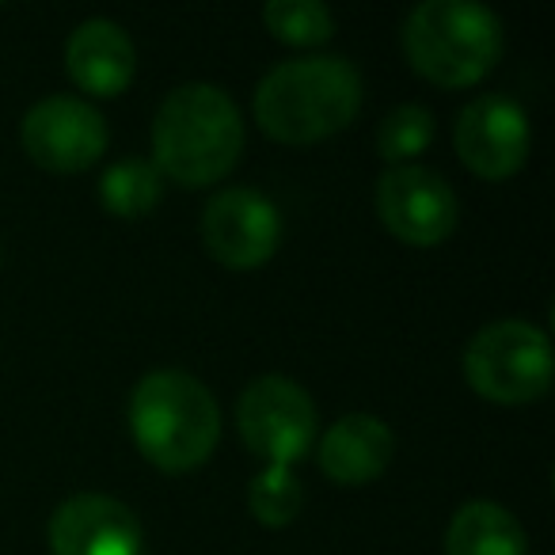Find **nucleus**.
<instances>
[{"instance_id":"f257e3e1","label":"nucleus","mask_w":555,"mask_h":555,"mask_svg":"<svg viewBox=\"0 0 555 555\" xmlns=\"http://www.w3.org/2000/svg\"><path fill=\"white\" fill-rule=\"evenodd\" d=\"M362 107V73L347 57L309 54L274 65L255 88V122L282 145H312L347 130Z\"/></svg>"},{"instance_id":"f03ea898","label":"nucleus","mask_w":555,"mask_h":555,"mask_svg":"<svg viewBox=\"0 0 555 555\" xmlns=\"http://www.w3.org/2000/svg\"><path fill=\"white\" fill-rule=\"evenodd\" d=\"M244 153V118L217 85H179L153 118L156 171L179 186H209L236 168Z\"/></svg>"},{"instance_id":"7ed1b4c3","label":"nucleus","mask_w":555,"mask_h":555,"mask_svg":"<svg viewBox=\"0 0 555 555\" xmlns=\"http://www.w3.org/2000/svg\"><path fill=\"white\" fill-rule=\"evenodd\" d=\"M130 434L153 468L191 472L214 456L221 441V411L198 377L183 370H153L130 396Z\"/></svg>"},{"instance_id":"20e7f679","label":"nucleus","mask_w":555,"mask_h":555,"mask_svg":"<svg viewBox=\"0 0 555 555\" xmlns=\"http://www.w3.org/2000/svg\"><path fill=\"white\" fill-rule=\"evenodd\" d=\"M403 54L438 88L479 85L502 54V24L476 0H423L403 20Z\"/></svg>"},{"instance_id":"39448f33","label":"nucleus","mask_w":555,"mask_h":555,"mask_svg":"<svg viewBox=\"0 0 555 555\" xmlns=\"http://www.w3.org/2000/svg\"><path fill=\"white\" fill-rule=\"evenodd\" d=\"M464 377L491 403H532L552 385V343L529 320H494L464 347Z\"/></svg>"},{"instance_id":"423d86ee","label":"nucleus","mask_w":555,"mask_h":555,"mask_svg":"<svg viewBox=\"0 0 555 555\" xmlns=\"http://www.w3.org/2000/svg\"><path fill=\"white\" fill-rule=\"evenodd\" d=\"M236 426L255 456L294 468L317 438V403L297 380L267 373L240 392Z\"/></svg>"},{"instance_id":"0eeeda50","label":"nucleus","mask_w":555,"mask_h":555,"mask_svg":"<svg viewBox=\"0 0 555 555\" xmlns=\"http://www.w3.org/2000/svg\"><path fill=\"white\" fill-rule=\"evenodd\" d=\"M377 214L396 240L411 247H434L453 236L461 202L446 176L423 164L388 168L377 183Z\"/></svg>"},{"instance_id":"6e6552de","label":"nucleus","mask_w":555,"mask_h":555,"mask_svg":"<svg viewBox=\"0 0 555 555\" xmlns=\"http://www.w3.org/2000/svg\"><path fill=\"white\" fill-rule=\"evenodd\" d=\"M206 251L229 270L262 267L282 244V217L262 191L251 186H224L214 194L202 214Z\"/></svg>"},{"instance_id":"1a4fd4ad","label":"nucleus","mask_w":555,"mask_h":555,"mask_svg":"<svg viewBox=\"0 0 555 555\" xmlns=\"http://www.w3.org/2000/svg\"><path fill=\"white\" fill-rule=\"evenodd\" d=\"M24 149L50 171H85L107 149V118L77 95H47L24 115Z\"/></svg>"},{"instance_id":"9d476101","label":"nucleus","mask_w":555,"mask_h":555,"mask_svg":"<svg viewBox=\"0 0 555 555\" xmlns=\"http://www.w3.org/2000/svg\"><path fill=\"white\" fill-rule=\"evenodd\" d=\"M453 141L464 168L479 179H509L529 160V115L509 95H476L456 115Z\"/></svg>"},{"instance_id":"9b49d317","label":"nucleus","mask_w":555,"mask_h":555,"mask_svg":"<svg viewBox=\"0 0 555 555\" xmlns=\"http://www.w3.org/2000/svg\"><path fill=\"white\" fill-rule=\"evenodd\" d=\"M141 544L138 514L111 494H73L50 517L54 555H141Z\"/></svg>"},{"instance_id":"f8f14e48","label":"nucleus","mask_w":555,"mask_h":555,"mask_svg":"<svg viewBox=\"0 0 555 555\" xmlns=\"http://www.w3.org/2000/svg\"><path fill=\"white\" fill-rule=\"evenodd\" d=\"M396 453V434L388 430L385 418L377 415H343L324 430L317 446V461L332 483L343 487H362L373 483L380 472L392 464Z\"/></svg>"},{"instance_id":"ddd939ff","label":"nucleus","mask_w":555,"mask_h":555,"mask_svg":"<svg viewBox=\"0 0 555 555\" xmlns=\"http://www.w3.org/2000/svg\"><path fill=\"white\" fill-rule=\"evenodd\" d=\"M133 42L115 20H85L65 42V69L80 92L118 95L133 80Z\"/></svg>"},{"instance_id":"4468645a","label":"nucleus","mask_w":555,"mask_h":555,"mask_svg":"<svg viewBox=\"0 0 555 555\" xmlns=\"http://www.w3.org/2000/svg\"><path fill=\"white\" fill-rule=\"evenodd\" d=\"M446 555H529V537L506 506L476 499L449 521Z\"/></svg>"},{"instance_id":"2eb2a0df","label":"nucleus","mask_w":555,"mask_h":555,"mask_svg":"<svg viewBox=\"0 0 555 555\" xmlns=\"http://www.w3.org/2000/svg\"><path fill=\"white\" fill-rule=\"evenodd\" d=\"M160 191H164V183H160V171H156V164L138 160V156L111 164V168L103 171V179H100V198L115 217H145V214H153L156 202H160Z\"/></svg>"},{"instance_id":"dca6fc26","label":"nucleus","mask_w":555,"mask_h":555,"mask_svg":"<svg viewBox=\"0 0 555 555\" xmlns=\"http://www.w3.org/2000/svg\"><path fill=\"white\" fill-rule=\"evenodd\" d=\"M262 24L289 47H324L335 35V12L324 0H270L262 9Z\"/></svg>"},{"instance_id":"f3484780","label":"nucleus","mask_w":555,"mask_h":555,"mask_svg":"<svg viewBox=\"0 0 555 555\" xmlns=\"http://www.w3.org/2000/svg\"><path fill=\"white\" fill-rule=\"evenodd\" d=\"M247 506H251L255 521H262L267 529H286L305 506L301 479L294 476V468L267 464L247 487Z\"/></svg>"},{"instance_id":"a211bd4d","label":"nucleus","mask_w":555,"mask_h":555,"mask_svg":"<svg viewBox=\"0 0 555 555\" xmlns=\"http://www.w3.org/2000/svg\"><path fill=\"white\" fill-rule=\"evenodd\" d=\"M434 138V115L423 103H403V107L388 111L385 122L377 130V153L385 160H392L396 168L408 160H415L418 153H426Z\"/></svg>"}]
</instances>
